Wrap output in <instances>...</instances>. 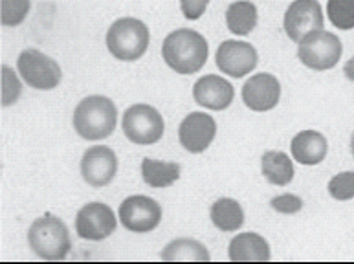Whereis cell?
Here are the masks:
<instances>
[{
	"instance_id": "obj_1",
	"label": "cell",
	"mask_w": 354,
	"mask_h": 264,
	"mask_svg": "<svg viewBox=\"0 0 354 264\" xmlns=\"http://www.w3.org/2000/svg\"><path fill=\"white\" fill-rule=\"evenodd\" d=\"M209 55V44L195 30L180 28L171 32L162 44V57L171 70L180 75L201 72Z\"/></svg>"
},
{
	"instance_id": "obj_2",
	"label": "cell",
	"mask_w": 354,
	"mask_h": 264,
	"mask_svg": "<svg viewBox=\"0 0 354 264\" xmlns=\"http://www.w3.org/2000/svg\"><path fill=\"white\" fill-rule=\"evenodd\" d=\"M72 123L83 140L100 142L116 131L118 109L106 95H88L77 103Z\"/></svg>"
},
{
	"instance_id": "obj_3",
	"label": "cell",
	"mask_w": 354,
	"mask_h": 264,
	"mask_svg": "<svg viewBox=\"0 0 354 264\" xmlns=\"http://www.w3.org/2000/svg\"><path fill=\"white\" fill-rule=\"evenodd\" d=\"M28 244L33 254L43 261H63L72 249L68 227L52 213L33 220L28 229Z\"/></svg>"
},
{
	"instance_id": "obj_4",
	"label": "cell",
	"mask_w": 354,
	"mask_h": 264,
	"mask_svg": "<svg viewBox=\"0 0 354 264\" xmlns=\"http://www.w3.org/2000/svg\"><path fill=\"white\" fill-rule=\"evenodd\" d=\"M151 33L145 22L134 17H122L112 22V26L106 32V48L112 57L131 63L142 59L147 52Z\"/></svg>"
},
{
	"instance_id": "obj_5",
	"label": "cell",
	"mask_w": 354,
	"mask_h": 264,
	"mask_svg": "<svg viewBox=\"0 0 354 264\" xmlns=\"http://www.w3.org/2000/svg\"><path fill=\"white\" fill-rule=\"evenodd\" d=\"M297 46V59L301 61L307 68L323 70L334 68L342 59L344 53V44L338 35H334L325 30H316L299 41Z\"/></svg>"
},
{
	"instance_id": "obj_6",
	"label": "cell",
	"mask_w": 354,
	"mask_h": 264,
	"mask_svg": "<svg viewBox=\"0 0 354 264\" xmlns=\"http://www.w3.org/2000/svg\"><path fill=\"white\" fill-rule=\"evenodd\" d=\"M122 129L129 142L136 145H153L164 136L165 123L162 114L154 106L136 103L129 106L123 114Z\"/></svg>"
},
{
	"instance_id": "obj_7",
	"label": "cell",
	"mask_w": 354,
	"mask_h": 264,
	"mask_svg": "<svg viewBox=\"0 0 354 264\" xmlns=\"http://www.w3.org/2000/svg\"><path fill=\"white\" fill-rule=\"evenodd\" d=\"M17 70L22 79L35 90H53L63 79L57 61L35 48L22 50L17 59Z\"/></svg>"
},
{
	"instance_id": "obj_8",
	"label": "cell",
	"mask_w": 354,
	"mask_h": 264,
	"mask_svg": "<svg viewBox=\"0 0 354 264\" xmlns=\"http://www.w3.org/2000/svg\"><path fill=\"white\" fill-rule=\"evenodd\" d=\"M120 224L133 233H149L156 229L162 222V206L154 198L145 195L129 196L122 202Z\"/></svg>"
},
{
	"instance_id": "obj_9",
	"label": "cell",
	"mask_w": 354,
	"mask_h": 264,
	"mask_svg": "<svg viewBox=\"0 0 354 264\" xmlns=\"http://www.w3.org/2000/svg\"><path fill=\"white\" fill-rule=\"evenodd\" d=\"M118 218L103 202H90L75 215V232L85 241H103L116 232Z\"/></svg>"
},
{
	"instance_id": "obj_10",
	"label": "cell",
	"mask_w": 354,
	"mask_h": 264,
	"mask_svg": "<svg viewBox=\"0 0 354 264\" xmlns=\"http://www.w3.org/2000/svg\"><path fill=\"white\" fill-rule=\"evenodd\" d=\"M323 24L325 19H323L322 4L317 0H294L285 11V21H283L286 35L294 43H299L310 32L323 30Z\"/></svg>"
},
{
	"instance_id": "obj_11",
	"label": "cell",
	"mask_w": 354,
	"mask_h": 264,
	"mask_svg": "<svg viewBox=\"0 0 354 264\" xmlns=\"http://www.w3.org/2000/svg\"><path fill=\"white\" fill-rule=\"evenodd\" d=\"M257 50L250 43L244 41H224L218 46L215 61L222 74L230 75V77H244V75L252 74L257 66Z\"/></svg>"
},
{
	"instance_id": "obj_12",
	"label": "cell",
	"mask_w": 354,
	"mask_h": 264,
	"mask_svg": "<svg viewBox=\"0 0 354 264\" xmlns=\"http://www.w3.org/2000/svg\"><path fill=\"white\" fill-rule=\"evenodd\" d=\"M215 134L217 123L206 112H191L178 127L180 145L193 154L204 153L215 140Z\"/></svg>"
},
{
	"instance_id": "obj_13",
	"label": "cell",
	"mask_w": 354,
	"mask_h": 264,
	"mask_svg": "<svg viewBox=\"0 0 354 264\" xmlns=\"http://www.w3.org/2000/svg\"><path fill=\"white\" fill-rule=\"evenodd\" d=\"M118 173L116 153L105 145L90 147L81 158V176L92 187H105Z\"/></svg>"
},
{
	"instance_id": "obj_14",
	"label": "cell",
	"mask_w": 354,
	"mask_h": 264,
	"mask_svg": "<svg viewBox=\"0 0 354 264\" xmlns=\"http://www.w3.org/2000/svg\"><path fill=\"white\" fill-rule=\"evenodd\" d=\"M281 100V83L272 74L252 75L243 86V101L250 111L268 112Z\"/></svg>"
},
{
	"instance_id": "obj_15",
	"label": "cell",
	"mask_w": 354,
	"mask_h": 264,
	"mask_svg": "<svg viewBox=\"0 0 354 264\" xmlns=\"http://www.w3.org/2000/svg\"><path fill=\"white\" fill-rule=\"evenodd\" d=\"M193 97L204 109L226 111L227 106L233 103L235 90H233L232 83L224 79V77L209 74L196 81L195 86H193Z\"/></svg>"
},
{
	"instance_id": "obj_16",
	"label": "cell",
	"mask_w": 354,
	"mask_h": 264,
	"mask_svg": "<svg viewBox=\"0 0 354 264\" xmlns=\"http://www.w3.org/2000/svg\"><path fill=\"white\" fill-rule=\"evenodd\" d=\"M292 156L297 164L317 165L322 164L328 153L327 138L317 131H301L292 138Z\"/></svg>"
},
{
	"instance_id": "obj_17",
	"label": "cell",
	"mask_w": 354,
	"mask_h": 264,
	"mask_svg": "<svg viewBox=\"0 0 354 264\" xmlns=\"http://www.w3.org/2000/svg\"><path fill=\"white\" fill-rule=\"evenodd\" d=\"M227 255L233 263H265L270 261V244L259 233H241L232 238Z\"/></svg>"
},
{
	"instance_id": "obj_18",
	"label": "cell",
	"mask_w": 354,
	"mask_h": 264,
	"mask_svg": "<svg viewBox=\"0 0 354 264\" xmlns=\"http://www.w3.org/2000/svg\"><path fill=\"white\" fill-rule=\"evenodd\" d=\"M261 171L266 182L272 185H288L294 180V162L283 151H266L261 158Z\"/></svg>"
},
{
	"instance_id": "obj_19",
	"label": "cell",
	"mask_w": 354,
	"mask_h": 264,
	"mask_svg": "<svg viewBox=\"0 0 354 264\" xmlns=\"http://www.w3.org/2000/svg\"><path fill=\"white\" fill-rule=\"evenodd\" d=\"M162 261L167 263H176V261H185V263H206L212 259V255L207 252V248L202 243L195 241V238H175L171 241L162 252Z\"/></svg>"
},
{
	"instance_id": "obj_20",
	"label": "cell",
	"mask_w": 354,
	"mask_h": 264,
	"mask_svg": "<svg viewBox=\"0 0 354 264\" xmlns=\"http://www.w3.org/2000/svg\"><path fill=\"white\" fill-rule=\"evenodd\" d=\"M257 6L250 0H237L226 10V26L233 35H250L257 26Z\"/></svg>"
},
{
	"instance_id": "obj_21",
	"label": "cell",
	"mask_w": 354,
	"mask_h": 264,
	"mask_svg": "<svg viewBox=\"0 0 354 264\" xmlns=\"http://www.w3.org/2000/svg\"><path fill=\"white\" fill-rule=\"evenodd\" d=\"M180 165L175 162H158V160L143 158L142 176L143 182L154 189L171 187L180 178Z\"/></svg>"
},
{
	"instance_id": "obj_22",
	"label": "cell",
	"mask_w": 354,
	"mask_h": 264,
	"mask_svg": "<svg viewBox=\"0 0 354 264\" xmlns=\"http://www.w3.org/2000/svg\"><path fill=\"white\" fill-rule=\"evenodd\" d=\"M209 217H212L213 226L226 233L237 232L244 224L243 207L233 198H218L212 206Z\"/></svg>"
},
{
	"instance_id": "obj_23",
	"label": "cell",
	"mask_w": 354,
	"mask_h": 264,
	"mask_svg": "<svg viewBox=\"0 0 354 264\" xmlns=\"http://www.w3.org/2000/svg\"><path fill=\"white\" fill-rule=\"evenodd\" d=\"M328 21L338 30H354V0H328Z\"/></svg>"
},
{
	"instance_id": "obj_24",
	"label": "cell",
	"mask_w": 354,
	"mask_h": 264,
	"mask_svg": "<svg viewBox=\"0 0 354 264\" xmlns=\"http://www.w3.org/2000/svg\"><path fill=\"white\" fill-rule=\"evenodd\" d=\"M32 0H0V22L2 26L15 28L26 21Z\"/></svg>"
},
{
	"instance_id": "obj_25",
	"label": "cell",
	"mask_w": 354,
	"mask_h": 264,
	"mask_svg": "<svg viewBox=\"0 0 354 264\" xmlns=\"http://www.w3.org/2000/svg\"><path fill=\"white\" fill-rule=\"evenodd\" d=\"M0 101H2V106H11L13 103H17V100L21 97L22 94V85L17 74L13 72V68H10L8 64H4L0 68Z\"/></svg>"
},
{
	"instance_id": "obj_26",
	"label": "cell",
	"mask_w": 354,
	"mask_h": 264,
	"mask_svg": "<svg viewBox=\"0 0 354 264\" xmlns=\"http://www.w3.org/2000/svg\"><path fill=\"white\" fill-rule=\"evenodd\" d=\"M328 195L333 196L334 200L345 202L354 198V173L353 171H345L339 175L333 176L328 182Z\"/></svg>"
},
{
	"instance_id": "obj_27",
	"label": "cell",
	"mask_w": 354,
	"mask_h": 264,
	"mask_svg": "<svg viewBox=\"0 0 354 264\" xmlns=\"http://www.w3.org/2000/svg\"><path fill=\"white\" fill-rule=\"evenodd\" d=\"M270 206H272V209L281 213V215H296V213H299L303 209V200L299 196L285 193V195L274 196L270 200Z\"/></svg>"
},
{
	"instance_id": "obj_28",
	"label": "cell",
	"mask_w": 354,
	"mask_h": 264,
	"mask_svg": "<svg viewBox=\"0 0 354 264\" xmlns=\"http://www.w3.org/2000/svg\"><path fill=\"white\" fill-rule=\"evenodd\" d=\"M209 0H180V10L187 21H198L206 11Z\"/></svg>"
},
{
	"instance_id": "obj_29",
	"label": "cell",
	"mask_w": 354,
	"mask_h": 264,
	"mask_svg": "<svg viewBox=\"0 0 354 264\" xmlns=\"http://www.w3.org/2000/svg\"><path fill=\"white\" fill-rule=\"evenodd\" d=\"M344 74H345V77H347V79L353 81V83H354V57H351L349 61L345 63Z\"/></svg>"
},
{
	"instance_id": "obj_30",
	"label": "cell",
	"mask_w": 354,
	"mask_h": 264,
	"mask_svg": "<svg viewBox=\"0 0 354 264\" xmlns=\"http://www.w3.org/2000/svg\"><path fill=\"white\" fill-rule=\"evenodd\" d=\"M351 153H353V158H354V132L351 134Z\"/></svg>"
}]
</instances>
